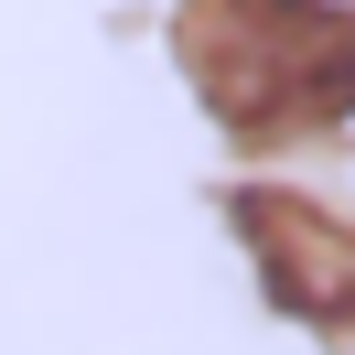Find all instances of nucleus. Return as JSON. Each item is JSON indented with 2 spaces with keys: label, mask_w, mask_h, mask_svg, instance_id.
Listing matches in <instances>:
<instances>
[{
  "label": "nucleus",
  "mask_w": 355,
  "mask_h": 355,
  "mask_svg": "<svg viewBox=\"0 0 355 355\" xmlns=\"http://www.w3.org/2000/svg\"><path fill=\"white\" fill-rule=\"evenodd\" d=\"M183 76L226 130H334L355 119L345 0H183Z\"/></svg>",
  "instance_id": "1"
},
{
  "label": "nucleus",
  "mask_w": 355,
  "mask_h": 355,
  "mask_svg": "<svg viewBox=\"0 0 355 355\" xmlns=\"http://www.w3.org/2000/svg\"><path fill=\"white\" fill-rule=\"evenodd\" d=\"M237 237H248V259H259L280 312H302L323 334L355 323V226L345 216H323L302 194H237Z\"/></svg>",
  "instance_id": "2"
}]
</instances>
